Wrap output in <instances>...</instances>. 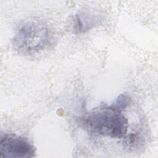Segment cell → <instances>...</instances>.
Wrapping results in <instances>:
<instances>
[{
    "instance_id": "cell-2",
    "label": "cell",
    "mask_w": 158,
    "mask_h": 158,
    "mask_svg": "<svg viewBox=\"0 0 158 158\" xmlns=\"http://www.w3.org/2000/svg\"><path fill=\"white\" fill-rule=\"evenodd\" d=\"M50 32L41 21L30 19L18 27L13 40L16 51L23 54H35L44 50L49 44Z\"/></svg>"
},
{
    "instance_id": "cell-1",
    "label": "cell",
    "mask_w": 158,
    "mask_h": 158,
    "mask_svg": "<svg viewBox=\"0 0 158 158\" xmlns=\"http://www.w3.org/2000/svg\"><path fill=\"white\" fill-rule=\"evenodd\" d=\"M123 110L115 103L92 109L83 118V124L88 130L96 135L121 138L127 132L128 120Z\"/></svg>"
},
{
    "instance_id": "cell-4",
    "label": "cell",
    "mask_w": 158,
    "mask_h": 158,
    "mask_svg": "<svg viewBox=\"0 0 158 158\" xmlns=\"http://www.w3.org/2000/svg\"><path fill=\"white\" fill-rule=\"evenodd\" d=\"M101 17L98 13L83 11L75 15L73 29L76 33H85L99 23Z\"/></svg>"
},
{
    "instance_id": "cell-3",
    "label": "cell",
    "mask_w": 158,
    "mask_h": 158,
    "mask_svg": "<svg viewBox=\"0 0 158 158\" xmlns=\"http://www.w3.org/2000/svg\"><path fill=\"white\" fill-rule=\"evenodd\" d=\"M35 149L30 141L24 137L5 134L0 141V157L28 158L34 157Z\"/></svg>"
}]
</instances>
